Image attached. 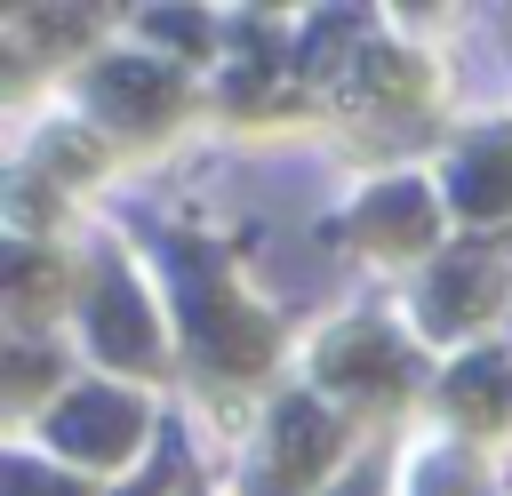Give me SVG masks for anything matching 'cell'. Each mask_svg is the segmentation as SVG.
Instances as JSON below:
<instances>
[{"mask_svg":"<svg viewBox=\"0 0 512 496\" xmlns=\"http://www.w3.org/2000/svg\"><path fill=\"white\" fill-rule=\"evenodd\" d=\"M320 368H328L336 384H392V376H400V344H392L384 328H352V336L328 344Z\"/></svg>","mask_w":512,"mask_h":496,"instance_id":"7","label":"cell"},{"mask_svg":"<svg viewBox=\"0 0 512 496\" xmlns=\"http://www.w3.org/2000/svg\"><path fill=\"white\" fill-rule=\"evenodd\" d=\"M328 448H336L328 416H320L312 400H280V416H272V456H280V472H272V480H312Z\"/></svg>","mask_w":512,"mask_h":496,"instance_id":"5","label":"cell"},{"mask_svg":"<svg viewBox=\"0 0 512 496\" xmlns=\"http://www.w3.org/2000/svg\"><path fill=\"white\" fill-rule=\"evenodd\" d=\"M176 264H184V328H192V344L216 368H256L272 352V328L216 288V256L208 248H176Z\"/></svg>","mask_w":512,"mask_h":496,"instance_id":"1","label":"cell"},{"mask_svg":"<svg viewBox=\"0 0 512 496\" xmlns=\"http://www.w3.org/2000/svg\"><path fill=\"white\" fill-rule=\"evenodd\" d=\"M432 496H472V480L464 472H432Z\"/></svg>","mask_w":512,"mask_h":496,"instance_id":"13","label":"cell"},{"mask_svg":"<svg viewBox=\"0 0 512 496\" xmlns=\"http://www.w3.org/2000/svg\"><path fill=\"white\" fill-rule=\"evenodd\" d=\"M88 96L104 104V120H120V128H152V120H168L176 80H168L160 64H104Z\"/></svg>","mask_w":512,"mask_h":496,"instance_id":"4","label":"cell"},{"mask_svg":"<svg viewBox=\"0 0 512 496\" xmlns=\"http://www.w3.org/2000/svg\"><path fill=\"white\" fill-rule=\"evenodd\" d=\"M368 488H376V480H368V472H360V480H344V488H336V496H368Z\"/></svg>","mask_w":512,"mask_h":496,"instance_id":"14","label":"cell"},{"mask_svg":"<svg viewBox=\"0 0 512 496\" xmlns=\"http://www.w3.org/2000/svg\"><path fill=\"white\" fill-rule=\"evenodd\" d=\"M368 232H376V240H424V232H432V200H424L416 184H384V192L368 200Z\"/></svg>","mask_w":512,"mask_h":496,"instance_id":"10","label":"cell"},{"mask_svg":"<svg viewBox=\"0 0 512 496\" xmlns=\"http://www.w3.org/2000/svg\"><path fill=\"white\" fill-rule=\"evenodd\" d=\"M448 200L464 216H496L512 200V152H472L464 168H448Z\"/></svg>","mask_w":512,"mask_h":496,"instance_id":"9","label":"cell"},{"mask_svg":"<svg viewBox=\"0 0 512 496\" xmlns=\"http://www.w3.org/2000/svg\"><path fill=\"white\" fill-rule=\"evenodd\" d=\"M448 408H464L472 424H504L512 416V360L504 352H480V360L448 368Z\"/></svg>","mask_w":512,"mask_h":496,"instance_id":"6","label":"cell"},{"mask_svg":"<svg viewBox=\"0 0 512 496\" xmlns=\"http://www.w3.org/2000/svg\"><path fill=\"white\" fill-rule=\"evenodd\" d=\"M88 328H96V352L104 360H152V312H144V296L120 280V272H104L96 280V296H88Z\"/></svg>","mask_w":512,"mask_h":496,"instance_id":"3","label":"cell"},{"mask_svg":"<svg viewBox=\"0 0 512 496\" xmlns=\"http://www.w3.org/2000/svg\"><path fill=\"white\" fill-rule=\"evenodd\" d=\"M8 496H72L56 472H40V464H8Z\"/></svg>","mask_w":512,"mask_h":496,"instance_id":"12","label":"cell"},{"mask_svg":"<svg viewBox=\"0 0 512 496\" xmlns=\"http://www.w3.org/2000/svg\"><path fill=\"white\" fill-rule=\"evenodd\" d=\"M48 432H56V448H64V456L112 464V456H128V440L144 432V408H136L128 392H104V384H88V392H64V400H56Z\"/></svg>","mask_w":512,"mask_h":496,"instance_id":"2","label":"cell"},{"mask_svg":"<svg viewBox=\"0 0 512 496\" xmlns=\"http://www.w3.org/2000/svg\"><path fill=\"white\" fill-rule=\"evenodd\" d=\"M144 24H152V32H176L184 48H200V32H208V24L192 16V8H144Z\"/></svg>","mask_w":512,"mask_h":496,"instance_id":"11","label":"cell"},{"mask_svg":"<svg viewBox=\"0 0 512 496\" xmlns=\"http://www.w3.org/2000/svg\"><path fill=\"white\" fill-rule=\"evenodd\" d=\"M488 304V256H456V264H440L432 272V328H464L472 312Z\"/></svg>","mask_w":512,"mask_h":496,"instance_id":"8","label":"cell"}]
</instances>
